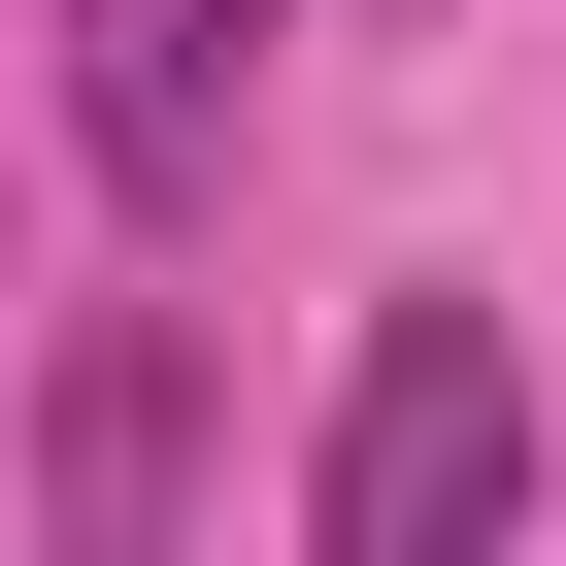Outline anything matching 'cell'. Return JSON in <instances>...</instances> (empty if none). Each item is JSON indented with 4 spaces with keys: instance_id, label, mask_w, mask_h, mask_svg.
Returning <instances> with one entry per match:
<instances>
[{
    "instance_id": "obj_1",
    "label": "cell",
    "mask_w": 566,
    "mask_h": 566,
    "mask_svg": "<svg viewBox=\"0 0 566 566\" xmlns=\"http://www.w3.org/2000/svg\"><path fill=\"white\" fill-rule=\"evenodd\" d=\"M301 533H334V566H467V533H533V367H500V301H367V400H334Z\"/></svg>"
},
{
    "instance_id": "obj_3",
    "label": "cell",
    "mask_w": 566,
    "mask_h": 566,
    "mask_svg": "<svg viewBox=\"0 0 566 566\" xmlns=\"http://www.w3.org/2000/svg\"><path fill=\"white\" fill-rule=\"evenodd\" d=\"M167 467H200V400H167V334H101V367H67V467H34V500H67V533H167Z\"/></svg>"
},
{
    "instance_id": "obj_2",
    "label": "cell",
    "mask_w": 566,
    "mask_h": 566,
    "mask_svg": "<svg viewBox=\"0 0 566 566\" xmlns=\"http://www.w3.org/2000/svg\"><path fill=\"white\" fill-rule=\"evenodd\" d=\"M266 34H301V0H67V134H101V200H233Z\"/></svg>"
}]
</instances>
